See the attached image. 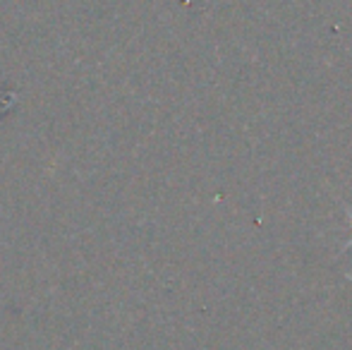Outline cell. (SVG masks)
Here are the masks:
<instances>
[{"label": "cell", "mask_w": 352, "mask_h": 350, "mask_svg": "<svg viewBox=\"0 0 352 350\" xmlns=\"http://www.w3.org/2000/svg\"><path fill=\"white\" fill-rule=\"evenodd\" d=\"M348 216H350V221H352V209H348ZM348 245H350V248H352V240H350Z\"/></svg>", "instance_id": "1"}]
</instances>
